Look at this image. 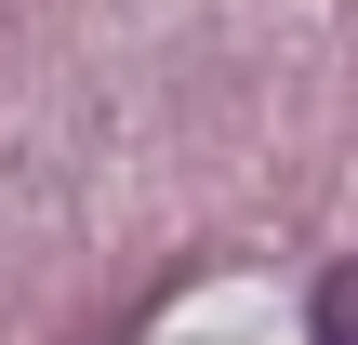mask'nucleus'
<instances>
[{"instance_id":"f257e3e1","label":"nucleus","mask_w":358,"mask_h":345,"mask_svg":"<svg viewBox=\"0 0 358 345\" xmlns=\"http://www.w3.org/2000/svg\"><path fill=\"white\" fill-rule=\"evenodd\" d=\"M306 345H358V266L319 279V332H306Z\"/></svg>"}]
</instances>
